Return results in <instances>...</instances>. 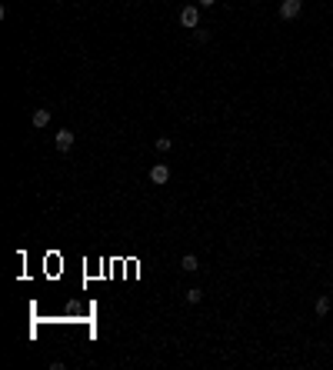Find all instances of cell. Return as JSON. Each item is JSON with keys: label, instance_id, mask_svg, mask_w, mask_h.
<instances>
[{"label": "cell", "instance_id": "6da1fadb", "mask_svg": "<svg viewBox=\"0 0 333 370\" xmlns=\"http://www.w3.org/2000/svg\"><path fill=\"white\" fill-rule=\"evenodd\" d=\"M300 10H303V0H280V17H283V20L300 17Z\"/></svg>", "mask_w": 333, "mask_h": 370}, {"label": "cell", "instance_id": "7a4b0ae2", "mask_svg": "<svg viewBox=\"0 0 333 370\" xmlns=\"http://www.w3.org/2000/svg\"><path fill=\"white\" fill-rule=\"evenodd\" d=\"M180 24L183 27H200V7H193V4L180 7Z\"/></svg>", "mask_w": 333, "mask_h": 370}, {"label": "cell", "instance_id": "3957f363", "mask_svg": "<svg viewBox=\"0 0 333 370\" xmlns=\"http://www.w3.org/2000/svg\"><path fill=\"white\" fill-rule=\"evenodd\" d=\"M70 147H73V130H57V150H60V153H67V150H70Z\"/></svg>", "mask_w": 333, "mask_h": 370}, {"label": "cell", "instance_id": "277c9868", "mask_svg": "<svg viewBox=\"0 0 333 370\" xmlns=\"http://www.w3.org/2000/svg\"><path fill=\"white\" fill-rule=\"evenodd\" d=\"M150 180L153 184H166V180H170V167H166V163H153L150 167Z\"/></svg>", "mask_w": 333, "mask_h": 370}, {"label": "cell", "instance_id": "5b68a950", "mask_svg": "<svg viewBox=\"0 0 333 370\" xmlns=\"http://www.w3.org/2000/svg\"><path fill=\"white\" fill-rule=\"evenodd\" d=\"M30 120H33V127H37V130H44L50 124V110H47V107H40V110H33Z\"/></svg>", "mask_w": 333, "mask_h": 370}, {"label": "cell", "instance_id": "8992f818", "mask_svg": "<svg viewBox=\"0 0 333 370\" xmlns=\"http://www.w3.org/2000/svg\"><path fill=\"white\" fill-rule=\"evenodd\" d=\"M180 270H187V274H197V270H200V260L193 257V254H187V257L180 260Z\"/></svg>", "mask_w": 333, "mask_h": 370}, {"label": "cell", "instance_id": "52a82bcc", "mask_svg": "<svg viewBox=\"0 0 333 370\" xmlns=\"http://www.w3.org/2000/svg\"><path fill=\"white\" fill-rule=\"evenodd\" d=\"M333 307L330 297H317V304H313V310H317V317H326V310Z\"/></svg>", "mask_w": 333, "mask_h": 370}, {"label": "cell", "instance_id": "ba28073f", "mask_svg": "<svg viewBox=\"0 0 333 370\" xmlns=\"http://www.w3.org/2000/svg\"><path fill=\"white\" fill-rule=\"evenodd\" d=\"M193 40L206 44V40H210V30H206V27H193Z\"/></svg>", "mask_w": 333, "mask_h": 370}, {"label": "cell", "instance_id": "9c48e42d", "mask_svg": "<svg viewBox=\"0 0 333 370\" xmlns=\"http://www.w3.org/2000/svg\"><path fill=\"white\" fill-rule=\"evenodd\" d=\"M187 300H190V304H200V300H203V290H200V287H190V290H187Z\"/></svg>", "mask_w": 333, "mask_h": 370}, {"label": "cell", "instance_id": "30bf717a", "mask_svg": "<svg viewBox=\"0 0 333 370\" xmlns=\"http://www.w3.org/2000/svg\"><path fill=\"white\" fill-rule=\"evenodd\" d=\"M153 147H157L160 153H166L170 147H174V140H170V137H157V144H153Z\"/></svg>", "mask_w": 333, "mask_h": 370}, {"label": "cell", "instance_id": "8fae6325", "mask_svg": "<svg viewBox=\"0 0 333 370\" xmlns=\"http://www.w3.org/2000/svg\"><path fill=\"white\" fill-rule=\"evenodd\" d=\"M197 4H200V7H214L217 0H197Z\"/></svg>", "mask_w": 333, "mask_h": 370}]
</instances>
